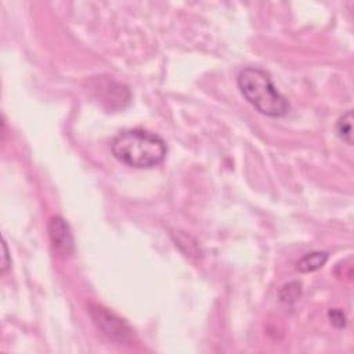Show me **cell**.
Returning a JSON list of instances; mask_svg holds the SVG:
<instances>
[{"label": "cell", "mask_w": 354, "mask_h": 354, "mask_svg": "<svg viewBox=\"0 0 354 354\" xmlns=\"http://www.w3.org/2000/svg\"><path fill=\"white\" fill-rule=\"evenodd\" d=\"M242 95L260 113L279 118L289 112L288 100L277 90L270 75L256 66L243 68L236 77Z\"/></svg>", "instance_id": "obj_2"}, {"label": "cell", "mask_w": 354, "mask_h": 354, "mask_svg": "<svg viewBox=\"0 0 354 354\" xmlns=\"http://www.w3.org/2000/svg\"><path fill=\"white\" fill-rule=\"evenodd\" d=\"M300 293H301V283L297 282V281H292V282L285 283L279 289L278 296H279V300L282 303L290 304V303H293V301H296L299 299Z\"/></svg>", "instance_id": "obj_8"}, {"label": "cell", "mask_w": 354, "mask_h": 354, "mask_svg": "<svg viewBox=\"0 0 354 354\" xmlns=\"http://www.w3.org/2000/svg\"><path fill=\"white\" fill-rule=\"evenodd\" d=\"M93 83L91 88L97 91V97L101 101L111 104V109L124 108L130 102V91L122 83L104 76L93 79Z\"/></svg>", "instance_id": "obj_4"}, {"label": "cell", "mask_w": 354, "mask_h": 354, "mask_svg": "<svg viewBox=\"0 0 354 354\" xmlns=\"http://www.w3.org/2000/svg\"><path fill=\"white\" fill-rule=\"evenodd\" d=\"M328 260V253L326 252H310L304 254L299 261H297V270L300 272H313L324 267V264Z\"/></svg>", "instance_id": "obj_6"}, {"label": "cell", "mask_w": 354, "mask_h": 354, "mask_svg": "<svg viewBox=\"0 0 354 354\" xmlns=\"http://www.w3.org/2000/svg\"><path fill=\"white\" fill-rule=\"evenodd\" d=\"M336 134L347 145H353V111L344 112L336 122Z\"/></svg>", "instance_id": "obj_7"}, {"label": "cell", "mask_w": 354, "mask_h": 354, "mask_svg": "<svg viewBox=\"0 0 354 354\" xmlns=\"http://www.w3.org/2000/svg\"><path fill=\"white\" fill-rule=\"evenodd\" d=\"M3 250H4V261H3L1 272L4 274V272L7 271V268L10 267V261H8V250H7V245H6V241H3Z\"/></svg>", "instance_id": "obj_10"}, {"label": "cell", "mask_w": 354, "mask_h": 354, "mask_svg": "<svg viewBox=\"0 0 354 354\" xmlns=\"http://www.w3.org/2000/svg\"><path fill=\"white\" fill-rule=\"evenodd\" d=\"M113 156L126 166L136 169H151L163 162L167 147L158 134L142 130L129 129L120 131L111 142Z\"/></svg>", "instance_id": "obj_1"}, {"label": "cell", "mask_w": 354, "mask_h": 354, "mask_svg": "<svg viewBox=\"0 0 354 354\" xmlns=\"http://www.w3.org/2000/svg\"><path fill=\"white\" fill-rule=\"evenodd\" d=\"M48 236L51 241V245L54 250L62 256V257H69L75 252V242H73V235L71 231L69 224L66 223L65 218L61 216H54L48 221Z\"/></svg>", "instance_id": "obj_5"}, {"label": "cell", "mask_w": 354, "mask_h": 354, "mask_svg": "<svg viewBox=\"0 0 354 354\" xmlns=\"http://www.w3.org/2000/svg\"><path fill=\"white\" fill-rule=\"evenodd\" d=\"M328 318L335 328L342 329V328H346V325H347V317H346L344 311H342L340 308H330L328 311Z\"/></svg>", "instance_id": "obj_9"}, {"label": "cell", "mask_w": 354, "mask_h": 354, "mask_svg": "<svg viewBox=\"0 0 354 354\" xmlns=\"http://www.w3.org/2000/svg\"><path fill=\"white\" fill-rule=\"evenodd\" d=\"M90 315L94 324L101 329L109 339L116 342H127L133 336L131 328L118 315L111 313L108 308L101 306H90Z\"/></svg>", "instance_id": "obj_3"}]
</instances>
